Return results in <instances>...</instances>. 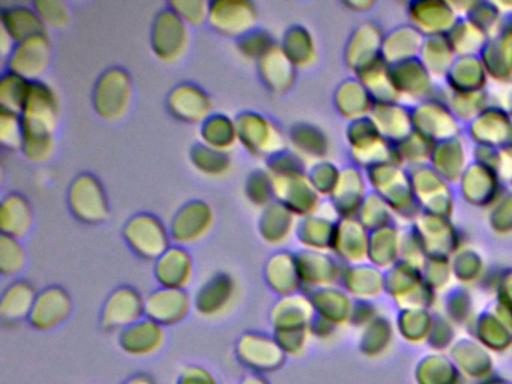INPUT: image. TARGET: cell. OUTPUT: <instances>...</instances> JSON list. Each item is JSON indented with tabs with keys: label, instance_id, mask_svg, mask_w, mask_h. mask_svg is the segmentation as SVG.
<instances>
[{
	"label": "cell",
	"instance_id": "cell-1",
	"mask_svg": "<svg viewBox=\"0 0 512 384\" xmlns=\"http://www.w3.org/2000/svg\"><path fill=\"white\" fill-rule=\"evenodd\" d=\"M59 105L58 96L47 84L41 81L32 83L25 110L22 113L23 152L31 161L43 162L52 156L55 143L53 134L58 128Z\"/></svg>",
	"mask_w": 512,
	"mask_h": 384
},
{
	"label": "cell",
	"instance_id": "cell-2",
	"mask_svg": "<svg viewBox=\"0 0 512 384\" xmlns=\"http://www.w3.org/2000/svg\"><path fill=\"white\" fill-rule=\"evenodd\" d=\"M236 129L238 140L256 158L271 161L286 149V137L281 129L259 114H242L236 122Z\"/></svg>",
	"mask_w": 512,
	"mask_h": 384
},
{
	"label": "cell",
	"instance_id": "cell-3",
	"mask_svg": "<svg viewBox=\"0 0 512 384\" xmlns=\"http://www.w3.org/2000/svg\"><path fill=\"white\" fill-rule=\"evenodd\" d=\"M133 99V83L124 69L113 68L104 72L95 86L94 105L103 119H122Z\"/></svg>",
	"mask_w": 512,
	"mask_h": 384
},
{
	"label": "cell",
	"instance_id": "cell-4",
	"mask_svg": "<svg viewBox=\"0 0 512 384\" xmlns=\"http://www.w3.org/2000/svg\"><path fill=\"white\" fill-rule=\"evenodd\" d=\"M190 44L187 24L167 8L155 17L152 27V48L164 62H176L184 56Z\"/></svg>",
	"mask_w": 512,
	"mask_h": 384
},
{
	"label": "cell",
	"instance_id": "cell-5",
	"mask_svg": "<svg viewBox=\"0 0 512 384\" xmlns=\"http://www.w3.org/2000/svg\"><path fill=\"white\" fill-rule=\"evenodd\" d=\"M128 245L148 260L161 258L170 245V233L157 218L151 215H137L125 227Z\"/></svg>",
	"mask_w": 512,
	"mask_h": 384
},
{
	"label": "cell",
	"instance_id": "cell-6",
	"mask_svg": "<svg viewBox=\"0 0 512 384\" xmlns=\"http://www.w3.org/2000/svg\"><path fill=\"white\" fill-rule=\"evenodd\" d=\"M257 11L253 3L245 0H221L211 3L209 23L221 35L242 38L253 32Z\"/></svg>",
	"mask_w": 512,
	"mask_h": 384
},
{
	"label": "cell",
	"instance_id": "cell-7",
	"mask_svg": "<svg viewBox=\"0 0 512 384\" xmlns=\"http://www.w3.org/2000/svg\"><path fill=\"white\" fill-rule=\"evenodd\" d=\"M52 60V47L47 35H38L16 45L8 62L11 74L35 83L46 74Z\"/></svg>",
	"mask_w": 512,
	"mask_h": 384
},
{
	"label": "cell",
	"instance_id": "cell-8",
	"mask_svg": "<svg viewBox=\"0 0 512 384\" xmlns=\"http://www.w3.org/2000/svg\"><path fill=\"white\" fill-rule=\"evenodd\" d=\"M70 206L77 218L89 224L106 221L109 216V204L103 186L89 174L77 177L71 185Z\"/></svg>",
	"mask_w": 512,
	"mask_h": 384
},
{
	"label": "cell",
	"instance_id": "cell-9",
	"mask_svg": "<svg viewBox=\"0 0 512 384\" xmlns=\"http://www.w3.org/2000/svg\"><path fill=\"white\" fill-rule=\"evenodd\" d=\"M238 356L247 368L256 374L275 371L284 363L283 348L277 339L259 333L244 335L238 344Z\"/></svg>",
	"mask_w": 512,
	"mask_h": 384
},
{
	"label": "cell",
	"instance_id": "cell-10",
	"mask_svg": "<svg viewBox=\"0 0 512 384\" xmlns=\"http://www.w3.org/2000/svg\"><path fill=\"white\" fill-rule=\"evenodd\" d=\"M212 222L214 215L211 207L202 201H191L179 209L173 218L170 237L179 245L199 242L211 230Z\"/></svg>",
	"mask_w": 512,
	"mask_h": 384
},
{
	"label": "cell",
	"instance_id": "cell-11",
	"mask_svg": "<svg viewBox=\"0 0 512 384\" xmlns=\"http://www.w3.org/2000/svg\"><path fill=\"white\" fill-rule=\"evenodd\" d=\"M191 302L184 290L160 288L145 300V315L160 326H173L187 317Z\"/></svg>",
	"mask_w": 512,
	"mask_h": 384
},
{
	"label": "cell",
	"instance_id": "cell-12",
	"mask_svg": "<svg viewBox=\"0 0 512 384\" xmlns=\"http://www.w3.org/2000/svg\"><path fill=\"white\" fill-rule=\"evenodd\" d=\"M145 314V300L133 288H119L107 300L103 324L107 329H127Z\"/></svg>",
	"mask_w": 512,
	"mask_h": 384
},
{
	"label": "cell",
	"instance_id": "cell-13",
	"mask_svg": "<svg viewBox=\"0 0 512 384\" xmlns=\"http://www.w3.org/2000/svg\"><path fill=\"white\" fill-rule=\"evenodd\" d=\"M272 188L278 203L286 206L298 215H305L310 212L311 207L316 203L314 188L302 173L280 174L271 176Z\"/></svg>",
	"mask_w": 512,
	"mask_h": 384
},
{
	"label": "cell",
	"instance_id": "cell-14",
	"mask_svg": "<svg viewBox=\"0 0 512 384\" xmlns=\"http://www.w3.org/2000/svg\"><path fill=\"white\" fill-rule=\"evenodd\" d=\"M167 105L176 119L187 123H205L211 113L208 95L193 84L175 87L167 99Z\"/></svg>",
	"mask_w": 512,
	"mask_h": 384
},
{
	"label": "cell",
	"instance_id": "cell-15",
	"mask_svg": "<svg viewBox=\"0 0 512 384\" xmlns=\"http://www.w3.org/2000/svg\"><path fill=\"white\" fill-rule=\"evenodd\" d=\"M236 285L229 275L218 273L200 287L194 306L205 317H218L235 302Z\"/></svg>",
	"mask_w": 512,
	"mask_h": 384
},
{
	"label": "cell",
	"instance_id": "cell-16",
	"mask_svg": "<svg viewBox=\"0 0 512 384\" xmlns=\"http://www.w3.org/2000/svg\"><path fill=\"white\" fill-rule=\"evenodd\" d=\"M73 309L70 296L62 288L52 287L38 294L31 321L38 329H52L67 320Z\"/></svg>",
	"mask_w": 512,
	"mask_h": 384
},
{
	"label": "cell",
	"instance_id": "cell-17",
	"mask_svg": "<svg viewBox=\"0 0 512 384\" xmlns=\"http://www.w3.org/2000/svg\"><path fill=\"white\" fill-rule=\"evenodd\" d=\"M164 342V330L151 320L137 321L122 332L119 344L131 356H149L157 353Z\"/></svg>",
	"mask_w": 512,
	"mask_h": 384
},
{
	"label": "cell",
	"instance_id": "cell-18",
	"mask_svg": "<svg viewBox=\"0 0 512 384\" xmlns=\"http://www.w3.org/2000/svg\"><path fill=\"white\" fill-rule=\"evenodd\" d=\"M155 273L163 288L184 290L193 276V261L184 249L170 248L163 257L158 258Z\"/></svg>",
	"mask_w": 512,
	"mask_h": 384
},
{
	"label": "cell",
	"instance_id": "cell-19",
	"mask_svg": "<svg viewBox=\"0 0 512 384\" xmlns=\"http://www.w3.org/2000/svg\"><path fill=\"white\" fill-rule=\"evenodd\" d=\"M259 71L263 83L277 93L286 92L295 81V65L290 62L280 45H274L259 60Z\"/></svg>",
	"mask_w": 512,
	"mask_h": 384
},
{
	"label": "cell",
	"instance_id": "cell-20",
	"mask_svg": "<svg viewBox=\"0 0 512 384\" xmlns=\"http://www.w3.org/2000/svg\"><path fill=\"white\" fill-rule=\"evenodd\" d=\"M34 222L31 204L19 194L4 198L0 207V228L4 236L22 239L31 231Z\"/></svg>",
	"mask_w": 512,
	"mask_h": 384
},
{
	"label": "cell",
	"instance_id": "cell-21",
	"mask_svg": "<svg viewBox=\"0 0 512 384\" xmlns=\"http://www.w3.org/2000/svg\"><path fill=\"white\" fill-rule=\"evenodd\" d=\"M2 27L10 33L14 42L26 41L38 35H46V24L34 9L26 6H13L2 12Z\"/></svg>",
	"mask_w": 512,
	"mask_h": 384
},
{
	"label": "cell",
	"instance_id": "cell-22",
	"mask_svg": "<svg viewBox=\"0 0 512 384\" xmlns=\"http://www.w3.org/2000/svg\"><path fill=\"white\" fill-rule=\"evenodd\" d=\"M266 278L272 290L281 296H292L302 282L296 258L289 254H277L271 258L266 267Z\"/></svg>",
	"mask_w": 512,
	"mask_h": 384
},
{
	"label": "cell",
	"instance_id": "cell-23",
	"mask_svg": "<svg viewBox=\"0 0 512 384\" xmlns=\"http://www.w3.org/2000/svg\"><path fill=\"white\" fill-rule=\"evenodd\" d=\"M37 291L29 282L19 281L5 290L0 303V314L5 321H20L31 317L37 300Z\"/></svg>",
	"mask_w": 512,
	"mask_h": 384
},
{
	"label": "cell",
	"instance_id": "cell-24",
	"mask_svg": "<svg viewBox=\"0 0 512 384\" xmlns=\"http://www.w3.org/2000/svg\"><path fill=\"white\" fill-rule=\"evenodd\" d=\"M295 224V213L287 209L281 203H271L263 210L260 219V233L265 242L271 245H281L286 242L287 237L293 230Z\"/></svg>",
	"mask_w": 512,
	"mask_h": 384
},
{
	"label": "cell",
	"instance_id": "cell-25",
	"mask_svg": "<svg viewBox=\"0 0 512 384\" xmlns=\"http://www.w3.org/2000/svg\"><path fill=\"white\" fill-rule=\"evenodd\" d=\"M310 303L302 296H286L275 305L272 311V323L278 330L305 329L310 317Z\"/></svg>",
	"mask_w": 512,
	"mask_h": 384
},
{
	"label": "cell",
	"instance_id": "cell-26",
	"mask_svg": "<svg viewBox=\"0 0 512 384\" xmlns=\"http://www.w3.org/2000/svg\"><path fill=\"white\" fill-rule=\"evenodd\" d=\"M202 140L205 146L226 152L227 149H232L238 141L236 123L221 114L209 117L202 126Z\"/></svg>",
	"mask_w": 512,
	"mask_h": 384
},
{
	"label": "cell",
	"instance_id": "cell-27",
	"mask_svg": "<svg viewBox=\"0 0 512 384\" xmlns=\"http://www.w3.org/2000/svg\"><path fill=\"white\" fill-rule=\"evenodd\" d=\"M31 86V81L7 72L2 77V81H0V105H2V111L22 116L26 101H28L29 92H31Z\"/></svg>",
	"mask_w": 512,
	"mask_h": 384
},
{
	"label": "cell",
	"instance_id": "cell-28",
	"mask_svg": "<svg viewBox=\"0 0 512 384\" xmlns=\"http://www.w3.org/2000/svg\"><path fill=\"white\" fill-rule=\"evenodd\" d=\"M284 53L295 66H305L313 59V44L310 35L301 27H293L284 36Z\"/></svg>",
	"mask_w": 512,
	"mask_h": 384
},
{
	"label": "cell",
	"instance_id": "cell-29",
	"mask_svg": "<svg viewBox=\"0 0 512 384\" xmlns=\"http://www.w3.org/2000/svg\"><path fill=\"white\" fill-rule=\"evenodd\" d=\"M191 161L197 170L208 176H221L230 170V159L226 152L212 149L205 144H200L191 150Z\"/></svg>",
	"mask_w": 512,
	"mask_h": 384
},
{
	"label": "cell",
	"instance_id": "cell-30",
	"mask_svg": "<svg viewBox=\"0 0 512 384\" xmlns=\"http://www.w3.org/2000/svg\"><path fill=\"white\" fill-rule=\"evenodd\" d=\"M26 254L19 240L2 236L0 239V272L14 275L25 266Z\"/></svg>",
	"mask_w": 512,
	"mask_h": 384
},
{
	"label": "cell",
	"instance_id": "cell-31",
	"mask_svg": "<svg viewBox=\"0 0 512 384\" xmlns=\"http://www.w3.org/2000/svg\"><path fill=\"white\" fill-rule=\"evenodd\" d=\"M0 141L5 149H23L25 131H23L22 117L2 111L0 114Z\"/></svg>",
	"mask_w": 512,
	"mask_h": 384
},
{
	"label": "cell",
	"instance_id": "cell-32",
	"mask_svg": "<svg viewBox=\"0 0 512 384\" xmlns=\"http://www.w3.org/2000/svg\"><path fill=\"white\" fill-rule=\"evenodd\" d=\"M248 200L254 206L268 207L271 204L272 195H274V188H272V179L269 173L265 171H256L251 174L245 186Z\"/></svg>",
	"mask_w": 512,
	"mask_h": 384
},
{
	"label": "cell",
	"instance_id": "cell-33",
	"mask_svg": "<svg viewBox=\"0 0 512 384\" xmlns=\"http://www.w3.org/2000/svg\"><path fill=\"white\" fill-rule=\"evenodd\" d=\"M274 45L271 35L263 32V30H254V32L242 36L238 42V48L242 56L247 57V59L257 60V62H259Z\"/></svg>",
	"mask_w": 512,
	"mask_h": 384
},
{
	"label": "cell",
	"instance_id": "cell-34",
	"mask_svg": "<svg viewBox=\"0 0 512 384\" xmlns=\"http://www.w3.org/2000/svg\"><path fill=\"white\" fill-rule=\"evenodd\" d=\"M35 11L46 26L56 27V29L67 26L70 21V9L64 2L43 0V2L35 3Z\"/></svg>",
	"mask_w": 512,
	"mask_h": 384
},
{
	"label": "cell",
	"instance_id": "cell-35",
	"mask_svg": "<svg viewBox=\"0 0 512 384\" xmlns=\"http://www.w3.org/2000/svg\"><path fill=\"white\" fill-rule=\"evenodd\" d=\"M169 8L181 18L184 23L200 26L205 20H209L211 12V3L206 2H172Z\"/></svg>",
	"mask_w": 512,
	"mask_h": 384
},
{
	"label": "cell",
	"instance_id": "cell-36",
	"mask_svg": "<svg viewBox=\"0 0 512 384\" xmlns=\"http://www.w3.org/2000/svg\"><path fill=\"white\" fill-rule=\"evenodd\" d=\"M178 384H218L217 380L212 377L211 372L206 369L191 366V368L182 371Z\"/></svg>",
	"mask_w": 512,
	"mask_h": 384
},
{
	"label": "cell",
	"instance_id": "cell-37",
	"mask_svg": "<svg viewBox=\"0 0 512 384\" xmlns=\"http://www.w3.org/2000/svg\"><path fill=\"white\" fill-rule=\"evenodd\" d=\"M125 384H154V381L148 375H136V377L130 378Z\"/></svg>",
	"mask_w": 512,
	"mask_h": 384
},
{
	"label": "cell",
	"instance_id": "cell-38",
	"mask_svg": "<svg viewBox=\"0 0 512 384\" xmlns=\"http://www.w3.org/2000/svg\"><path fill=\"white\" fill-rule=\"evenodd\" d=\"M242 384H269L268 380H265V378L260 377L259 374L250 375V377L245 378L244 381H242Z\"/></svg>",
	"mask_w": 512,
	"mask_h": 384
}]
</instances>
